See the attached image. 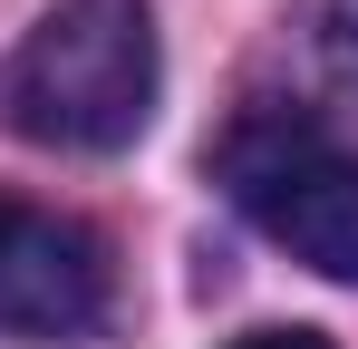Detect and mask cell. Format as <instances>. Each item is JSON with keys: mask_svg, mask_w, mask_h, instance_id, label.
<instances>
[{"mask_svg": "<svg viewBox=\"0 0 358 349\" xmlns=\"http://www.w3.org/2000/svg\"><path fill=\"white\" fill-rule=\"evenodd\" d=\"M0 116L59 156L136 146L155 116V10L145 0H59L0 68Z\"/></svg>", "mask_w": 358, "mask_h": 349, "instance_id": "6da1fadb", "label": "cell"}, {"mask_svg": "<svg viewBox=\"0 0 358 349\" xmlns=\"http://www.w3.org/2000/svg\"><path fill=\"white\" fill-rule=\"evenodd\" d=\"M213 184L242 204V224H262L291 262L329 272V282H358V156L310 107L252 97L213 136Z\"/></svg>", "mask_w": 358, "mask_h": 349, "instance_id": "7a4b0ae2", "label": "cell"}, {"mask_svg": "<svg viewBox=\"0 0 358 349\" xmlns=\"http://www.w3.org/2000/svg\"><path fill=\"white\" fill-rule=\"evenodd\" d=\"M300 58H310V88L329 97V116L358 126V0H300Z\"/></svg>", "mask_w": 358, "mask_h": 349, "instance_id": "277c9868", "label": "cell"}, {"mask_svg": "<svg viewBox=\"0 0 358 349\" xmlns=\"http://www.w3.org/2000/svg\"><path fill=\"white\" fill-rule=\"evenodd\" d=\"M117 301V262L107 242L59 214V204H29L0 184V330L20 340H87Z\"/></svg>", "mask_w": 358, "mask_h": 349, "instance_id": "3957f363", "label": "cell"}, {"mask_svg": "<svg viewBox=\"0 0 358 349\" xmlns=\"http://www.w3.org/2000/svg\"><path fill=\"white\" fill-rule=\"evenodd\" d=\"M233 349H329L320 330H252V340H233Z\"/></svg>", "mask_w": 358, "mask_h": 349, "instance_id": "5b68a950", "label": "cell"}]
</instances>
